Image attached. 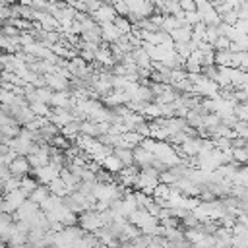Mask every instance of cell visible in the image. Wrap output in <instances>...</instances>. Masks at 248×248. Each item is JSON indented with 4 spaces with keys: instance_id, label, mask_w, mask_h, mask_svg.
Masks as SVG:
<instances>
[{
    "instance_id": "6da1fadb",
    "label": "cell",
    "mask_w": 248,
    "mask_h": 248,
    "mask_svg": "<svg viewBox=\"0 0 248 248\" xmlns=\"http://www.w3.org/2000/svg\"><path fill=\"white\" fill-rule=\"evenodd\" d=\"M27 198H29L27 192H23L21 188H16V190H12V192H6V194H2L0 211H10V213H14L16 209H19V207L25 203Z\"/></svg>"
},
{
    "instance_id": "7a4b0ae2",
    "label": "cell",
    "mask_w": 248,
    "mask_h": 248,
    "mask_svg": "<svg viewBox=\"0 0 248 248\" xmlns=\"http://www.w3.org/2000/svg\"><path fill=\"white\" fill-rule=\"evenodd\" d=\"M78 225L83 227L85 231L93 232V231L105 227V221L101 217V211H97V209H85V211L79 213V223Z\"/></svg>"
},
{
    "instance_id": "3957f363",
    "label": "cell",
    "mask_w": 248,
    "mask_h": 248,
    "mask_svg": "<svg viewBox=\"0 0 248 248\" xmlns=\"http://www.w3.org/2000/svg\"><path fill=\"white\" fill-rule=\"evenodd\" d=\"M60 170H62V167H58V165H54V163H46V165H43V167H33L31 174L37 176V180H39L41 184H48L50 180H54V178L60 176Z\"/></svg>"
},
{
    "instance_id": "277c9868",
    "label": "cell",
    "mask_w": 248,
    "mask_h": 248,
    "mask_svg": "<svg viewBox=\"0 0 248 248\" xmlns=\"http://www.w3.org/2000/svg\"><path fill=\"white\" fill-rule=\"evenodd\" d=\"M118 16V12H116V8H114V4H101L97 10H93L91 12V17L101 25V23H107V21H114V17Z\"/></svg>"
},
{
    "instance_id": "5b68a950",
    "label": "cell",
    "mask_w": 248,
    "mask_h": 248,
    "mask_svg": "<svg viewBox=\"0 0 248 248\" xmlns=\"http://www.w3.org/2000/svg\"><path fill=\"white\" fill-rule=\"evenodd\" d=\"M122 35H124V33L116 27V23H114V21L101 23V37H103V41H105V43H108V45L118 43V41L122 39Z\"/></svg>"
},
{
    "instance_id": "8992f818",
    "label": "cell",
    "mask_w": 248,
    "mask_h": 248,
    "mask_svg": "<svg viewBox=\"0 0 248 248\" xmlns=\"http://www.w3.org/2000/svg\"><path fill=\"white\" fill-rule=\"evenodd\" d=\"M10 169H12V174H16V176H25V174H31V170H33L27 155H17L10 163Z\"/></svg>"
},
{
    "instance_id": "52a82bcc",
    "label": "cell",
    "mask_w": 248,
    "mask_h": 248,
    "mask_svg": "<svg viewBox=\"0 0 248 248\" xmlns=\"http://www.w3.org/2000/svg\"><path fill=\"white\" fill-rule=\"evenodd\" d=\"M43 76H45V83H46L48 87H52L54 91H64V89H68V87H70V81H72V79L64 78L62 74H43Z\"/></svg>"
},
{
    "instance_id": "ba28073f",
    "label": "cell",
    "mask_w": 248,
    "mask_h": 248,
    "mask_svg": "<svg viewBox=\"0 0 248 248\" xmlns=\"http://www.w3.org/2000/svg\"><path fill=\"white\" fill-rule=\"evenodd\" d=\"M134 161H136V165H140V167L143 169V167H149V165H153V161H155V155H153L149 149H145V147L140 143L138 147H134Z\"/></svg>"
},
{
    "instance_id": "9c48e42d",
    "label": "cell",
    "mask_w": 248,
    "mask_h": 248,
    "mask_svg": "<svg viewBox=\"0 0 248 248\" xmlns=\"http://www.w3.org/2000/svg\"><path fill=\"white\" fill-rule=\"evenodd\" d=\"M192 35H194V25L186 23L182 27H176L170 31V37L176 41V43H190L192 41Z\"/></svg>"
},
{
    "instance_id": "30bf717a",
    "label": "cell",
    "mask_w": 248,
    "mask_h": 248,
    "mask_svg": "<svg viewBox=\"0 0 248 248\" xmlns=\"http://www.w3.org/2000/svg\"><path fill=\"white\" fill-rule=\"evenodd\" d=\"M101 165H103V169H107V170H110V172H114V174H118V172L124 169V163L120 161L118 155H114V151H112L110 155H107V157L101 161Z\"/></svg>"
},
{
    "instance_id": "8fae6325",
    "label": "cell",
    "mask_w": 248,
    "mask_h": 248,
    "mask_svg": "<svg viewBox=\"0 0 248 248\" xmlns=\"http://www.w3.org/2000/svg\"><path fill=\"white\" fill-rule=\"evenodd\" d=\"M48 188H50V192H52V194L62 196V198H66V196L70 194V188H68V184L64 182V178H62V176H58V178L50 180V182H48Z\"/></svg>"
},
{
    "instance_id": "7c38bea8",
    "label": "cell",
    "mask_w": 248,
    "mask_h": 248,
    "mask_svg": "<svg viewBox=\"0 0 248 248\" xmlns=\"http://www.w3.org/2000/svg\"><path fill=\"white\" fill-rule=\"evenodd\" d=\"M48 194H50V188H48V184H39L31 194H29V200H33L35 203H43L46 198H48Z\"/></svg>"
},
{
    "instance_id": "4fadbf2b",
    "label": "cell",
    "mask_w": 248,
    "mask_h": 248,
    "mask_svg": "<svg viewBox=\"0 0 248 248\" xmlns=\"http://www.w3.org/2000/svg\"><path fill=\"white\" fill-rule=\"evenodd\" d=\"M81 134H87V136H93V138H99L101 136V128L95 120L91 118H85L81 120Z\"/></svg>"
},
{
    "instance_id": "5bb4252c",
    "label": "cell",
    "mask_w": 248,
    "mask_h": 248,
    "mask_svg": "<svg viewBox=\"0 0 248 248\" xmlns=\"http://www.w3.org/2000/svg\"><path fill=\"white\" fill-rule=\"evenodd\" d=\"M114 155H118L124 165H134V163H136V161H134V149H130V147H120V145H116V147H114Z\"/></svg>"
},
{
    "instance_id": "9a60e30c",
    "label": "cell",
    "mask_w": 248,
    "mask_h": 248,
    "mask_svg": "<svg viewBox=\"0 0 248 248\" xmlns=\"http://www.w3.org/2000/svg\"><path fill=\"white\" fill-rule=\"evenodd\" d=\"M114 23H116V27H118L124 35L132 33V29H134V23L130 21V17H128V16H116V17H114Z\"/></svg>"
},
{
    "instance_id": "2e32d148",
    "label": "cell",
    "mask_w": 248,
    "mask_h": 248,
    "mask_svg": "<svg viewBox=\"0 0 248 248\" xmlns=\"http://www.w3.org/2000/svg\"><path fill=\"white\" fill-rule=\"evenodd\" d=\"M221 35V31H219V25H207V31H205V41L207 43H215L217 41V37Z\"/></svg>"
},
{
    "instance_id": "e0dca14e",
    "label": "cell",
    "mask_w": 248,
    "mask_h": 248,
    "mask_svg": "<svg viewBox=\"0 0 248 248\" xmlns=\"http://www.w3.org/2000/svg\"><path fill=\"white\" fill-rule=\"evenodd\" d=\"M231 39L227 37V35H219L217 37V41L213 43V46H215V50H227V48H231Z\"/></svg>"
},
{
    "instance_id": "ac0fdd59",
    "label": "cell",
    "mask_w": 248,
    "mask_h": 248,
    "mask_svg": "<svg viewBox=\"0 0 248 248\" xmlns=\"http://www.w3.org/2000/svg\"><path fill=\"white\" fill-rule=\"evenodd\" d=\"M114 8H116L118 16H130V14H132L128 0H116V2H114Z\"/></svg>"
},
{
    "instance_id": "d6986e66",
    "label": "cell",
    "mask_w": 248,
    "mask_h": 248,
    "mask_svg": "<svg viewBox=\"0 0 248 248\" xmlns=\"http://www.w3.org/2000/svg\"><path fill=\"white\" fill-rule=\"evenodd\" d=\"M0 99H2V105H12V103L17 99V95H16L14 91H10V89H2Z\"/></svg>"
},
{
    "instance_id": "ffe728a7",
    "label": "cell",
    "mask_w": 248,
    "mask_h": 248,
    "mask_svg": "<svg viewBox=\"0 0 248 248\" xmlns=\"http://www.w3.org/2000/svg\"><path fill=\"white\" fill-rule=\"evenodd\" d=\"M184 19L190 23V25H196L198 21H202L203 17H202V14L198 12V10H192V12H186V16H184Z\"/></svg>"
},
{
    "instance_id": "44dd1931",
    "label": "cell",
    "mask_w": 248,
    "mask_h": 248,
    "mask_svg": "<svg viewBox=\"0 0 248 248\" xmlns=\"http://www.w3.org/2000/svg\"><path fill=\"white\" fill-rule=\"evenodd\" d=\"M17 155H19V153H17L16 149H10L8 153L0 155V163H2V165H10V163H12V161H14V159H16Z\"/></svg>"
},
{
    "instance_id": "7402d4cb",
    "label": "cell",
    "mask_w": 248,
    "mask_h": 248,
    "mask_svg": "<svg viewBox=\"0 0 248 248\" xmlns=\"http://www.w3.org/2000/svg\"><path fill=\"white\" fill-rule=\"evenodd\" d=\"M180 8L184 12H192V10H198V4L196 0H180Z\"/></svg>"
},
{
    "instance_id": "603a6c76",
    "label": "cell",
    "mask_w": 248,
    "mask_h": 248,
    "mask_svg": "<svg viewBox=\"0 0 248 248\" xmlns=\"http://www.w3.org/2000/svg\"><path fill=\"white\" fill-rule=\"evenodd\" d=\"M234 27L242 33H248V17H238V21L234 23Z\"/></svg>"
}]
</instances>
